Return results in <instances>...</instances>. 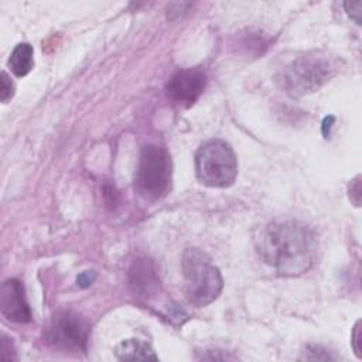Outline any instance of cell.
<instances>
[{"mask_svg":"<svg viewBox=\"0 0 362 362\" xmlns=\"http://www.w3.org/2000/svg\"><path fill=\"white\" fill-rule=\"evenodd\" d=\"M255 247L260 259L279 276L296 277L314 266L318 239L304 222L277 219L256 230Z\"/></svg>","mask_w":362,"mask_h":362,"instance_id":"6da1fadb","label":"cell"},{"mask_svg":"<svg viewBox=\"0 0 362 362\" xmlns=\"http://www.w3.org/2000/svg\"><path fill=\"white\" fill-rule=\"evenodd\" d=\"M129 286L133 296L148 301L160 291V279L151 259L141 257L132 263L129 269Z\"/></svg>","mask_w":362,"mask_h":362,"instance_id":"9c48e42d","label":"cell"},{"mask_svg":"<svg viewBox=\"0 0 362 362\" xmlns=\"http://www.w3.org/2000/svg\"><path fill=\"white\" fill-rule=\"evenodd\" d=\"M197 180L211 188H228L238 177V158L232 146L222 139L204 141L195 153Z\"/></svg>","mask_w":362,"mask_h":362,"instance_id":"277c9868","label":"cell"},{"mask_svg":"<svg viewBox=\"0 0 362 362\" xmlns=\"http://www.w3.org/2000/svg\"><path fill=\"white\" fill-rule=\"evenodd\" d=\"M95 279H96L95 270H86V272H83V273H81V274L78 276L76 283H78L79 287L85 288V287H89V286L93 283Z\"/></svg>","mask_w":362,"mask_h":362,"instance_id":"e0dca14e","label":"cell"},{"mask_svg":"<svg viewBox=\"0 0 362 362\" xmlns=\"http://www.w3.org/2000/svg\"><path fill=\"white\" fill-rule=\"evenodd\" d=\"M338 58L322 49H311L296 57L277 75L279 86L291 98L318 90L338 72Z\"/></svg>","mask_w":362,"mask_h":362,"instance_id":"7a4b0ae2","label":"cell"},{"mask_svg":"<svg viewBox=\"0 0 362 362\" xmlns=\"http://www.w3.org/2000/svg\"><path fill=\"white\" fill-rule=\"evenodd\" d=\"M349 199L359 206L361 205V175H356L351 182H349Z\"/></svg>","mask_w":362,"mask_h":362,"instance_id":"2e32d148","label":"cell"},{"mask_svg":"<svg viewBox=\"0 0 362 362\" xmlns=\"http://www.w3.org/2000/svg\"><path fill=\"white\" fill-rule=\"evenodd\" d=\"M0 311L11 322L25 324L31 321V308L20 280L8 279L3 281L0 288Z\"/></svg>","mask_w":362,"mask_h":362,"instance_id":"ba28073f","label":"cell"},{"mask_svg":"<svg viewBox=\"0 0 362 362\" xmlns=\"http://www.w3.org/2000/svg\"><path fill=\"white\" fill-rule=\"evenodd\" d=\"M345 11L358 25L362 23V0H349L344 3Z\"/></svg>","mask_w":362,"mask_h":362,"instance_id":"5bb4252c","label":"cell"},{"mask_svg":"<svg viewBox=\"0 0 362 362\" xmlns=\"http://www.w3.org/2000/svg\"><path fill=\"white\" fill-rule=\"evenodd\" d=\"M14 83L10 79L6 71H1V88H0V99L3 103L8 102L14 96Z\"/></svg>","mask_w":362,"mask_h":362,"instance_id":"4fadbf2b","label":"cell"},{"mask_svg":"<svg viewBox=\"0 0 362 362\" xmlns=\"http://www.w3.org/2000/svg\"><path fill=\"white\" fill-rule=\"evenodd\" d=\"M89 322L74 310H59L47 327V341L66 352H85L89 339Z\"/></svg>","mask_w":362,"mask_h":362,"instance_id":"8992f818","label":"cell"},{"mask_svg":"<svg viewBox=\"0 0 362 362\" xmlns=\"http://www.w3.org/2000/svg\"><path fill=\"white\" fill-rule=\"evenodd\" d=\"M173 161L165 147L158 144L143 146L134 175V189L146 201L164 198L171 187Z\"/></svg>","mask_w":362,"mask_h":362,"instance_id":"5b68a950","label":"cell"},{"mask_svg":"<svg viewBox=\"0 0 362 362\" xmlns=\"http://www.w3.org/2000/svg\"><path fill=\"white\" fill-rule=\"evenodd\" d=\"M206 82V74L201 68L181 69L168 79L165 93L174 103L188 107L204 93Z\"/></svg>","mask_w":362,"mask_h":362,"instance_id":"52a82bcc","label":"cell"},{"mask_svg":"<svg viewBox=\"0 0 362 362\" xmlns=\"http://www.w3.org/2000/svg\"><path fill=\"white\" fill-rule=\"evenodd\" d=\"M34 66V49L28 42L14 47L8 58V68L16 76H25Z\"/></svg>","mask_w":362,"mask_h":362,"instance_id":"8fae6325","label":"cell"},{"mask_svg":"<svg viewBox=\"0 0 362 362\" xmlns=\"http://www.w3.org/2000/svg\"><path fill=\"white\" fill-rule=\"evenodd\" d=\"M351 344L354 348V352L358 359H362V327H361V320L356 321L354 325L352 334H351Z\"/></svg>","mask_w":362,"mask_h":362,"instance_id":"9a60e30c","label":"cell"},{"mask_svg":"<svg viewBox=\"0 0 362 362\" xmlns=\"http://www.w3.org/2000/svg\"><path fill=\"white\" fill-rule=\"evenodd\" d=\"M182 277L187 300L195 307H205L215 301L222 288L223 277L212 259L198 247H188L182 253Z\"/></svg>","mask_w":362,"mask_h":362,"instance_id":"3957f363","label":"cell"},{"mask_svg":"<svg viewBox=\"0 0 362 362\" xmlns=\"http://www.w3.org/2000/svg\"><path fill=\"white\" fill-rule=\"evenodd\" d=\"M115 355L120 361H157L158 356L154 354L153 348L137 338H129L119 342L115 348Z\"/></svg>","mask_w":362,"mask_h":362,"instance_id":"30bf717a","label":"cell"},{"mask_svg":"<svg viewBox=\"0 0 362 362\" xmlns=\"http://www.w3.org/2000/svg\"><path fill=\"white\" fill-rule=\"evenodd\" d=\"M301 359L308 361H334L335 358L322 346L320 345H307L305 351H303Z\"/></svg>","mask_w":362,"mask_h":362,"instance_id":"7c38bea8","label":"cell"}]
</instances>
